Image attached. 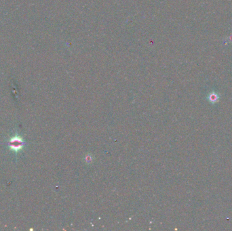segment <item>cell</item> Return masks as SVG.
<instances>
[{"mask_svg":"<svg viewBox=\"0 0 232 231\" xmlns=\"http://www.w3.org/2000/svg\"><path fill=\"white\" fill-rule=\"evenodd\" d=\"M25 142H24L23 139L19 135H15L10 139L8 143L9 148L12 151L14 152L15 153H18L25 147Z\"/></svg>","mask_w":232,"mask_h":231,"instance_id":"6da1fadb","label":"cell"},{"mask_svg":"<svg viewBox=\"0 0 232 231\" xmlns=\"http://www.w3.org/2000/svg\"><path fill=\"white\" fill-rule=\"evenodd\" d=\"M209 98V100L211 103L214 104V103H216L217 102H218V100H219V96H218L217 94H216L215 92H212L209 94V98Z\"/></svg>","mask_w":232,"mask_h":231,"instance_id":"7a4b0ae2","label":"cell"}]
</instances>
